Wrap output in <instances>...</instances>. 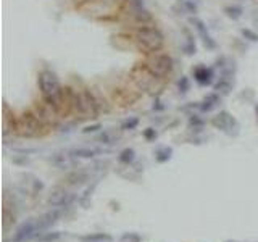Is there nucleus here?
Listing matches in <instances>:
<instances>
[{
	"mask_svg": "<svg viewBox=\"0 0 258 242\" xmlns=\"http://www.w3.org/2000/svg\"><path fill=\"white\" fill-rule=\"evenodd\" d=\"M134 42L135 47L139 49L144 55L157 54L161 52L165 47V36L158 28L155 26H140L134 34Z\"/></svg>",
	"mask_w": 258,
	"mask_h": 242,
	"instance_id": "nucleus-1",
	"label": "nucleus"
},
{
	"mask_svg": "<svg viewBox=\"0 0 258 242\" xmlns=\"http://www.w3.org/2000/svg\"><path fill=\"white\" fill-rule=\"evenodd\" d=\"M73 112H77L82 118H97L100 113L99 99L90 89L73 90Z\"/></svg>",
	"mask_w": 258,
	"mask_h": 242,
	"instance_id": "nucleus-2",
	"label": "nucleus"
},
{
	"mask_svg": "<svg viewBox=\"0 0 258 242\" xmlns=\"http://www.w3.org/2000/svg\"><path fill=\"white\" fill-rule=\"evenodd\" d=\"M47 133V126L34 112H24L16 118V134L21 137H39Z\"/></svg>",
	"mask_w": 258,
	"mask_h": 242,
	"instance_id": "nucleus-3",
	"label": "nucleus"
},
{
	"mask_svg": "<svg viewBox=\"0 0 258 242\" xmlns=\"http://www.w3.org/2000/svg\"><path fill=\"white\" fill-rule=\"evenodd\" d=\"M144 65L153 76H157L158 80H161V81L166 80V78L173 73V68H174L173 58L168 54H163V52H157V54L145 55Z\"/></svg>",
	"mask_w": 258,
	"mask_h": 242,
	"instance_id": "nucleus-4",
	"label": "nucleus"
},
{
	"mask_svg": "<svg viewBox=\"0 0 258 242\" xmlns=\"http://www.w3.org/2000/svg\"><path fill=\"white\" fill-rule=\"evenodd\" d=\"M131 80L134 81L135 86H137L139 89H142V90H150L155 82L161 81L147 70V67L144 63H140V65H137V67H134L131 70Z\"/></svg>",
	"mask_w": 258,
	"mask_h": 242,
	"instance_id": "nucleus-5",
	"label": "nucleus"
},
{
	"mask_svg": "<svg viewBox=\"0 0 258 242\" xmlns=\"http://www.w3.org/2000/svg\"><path fill=\"white\" fill-rule=\"evenodd\" d=\"M42 231L39 230L37 226V221L32 220V221H28V223H24L18 228V231L15 233V236H13V242H26L29 239H34V238H41L42 236Z\"/></svg>",
	"mask_w": 258,
	"mask_h": 242,
	"instance_id": "nucleus-6",
	"label": "nucleus"
},
{
	"mask_svg": "<svg viewBox=\"0 0 258 242\" xmlns=\"http://www.w3.org/2000/svg\"><path fill=\"white\" fill-rule=\"evenodd\" d=\"M34 113L41 118V121L45 124V126H52V124L57 123V118H60V115L57 113V110L45 100H41V102L36 103Z\"/></svg>",
	"mask_w": 258,
	"mask_h": 242,
	"instance_id": "nucleus-7",
	"label": "nucleus"
},
{
	"mask_svg": "<svg viewBox=\"0 0 258 242\" xmlns=\"http://www.w3.org/2000/svg\"><path fill=\"white\" fill-rule=\"evenodd\" d=\"M49 205L55 207V208H63V207H69L74 202V195L64 191V189H55L54 192L49 195Z\"/></svg>",
	"mask_w": 258,
	"mask_h": 242,
	"instance_id": "nucleus-8",
	"label": "nucleus"
},
{
	"mask_svg": "<svg viewBox=\"0 0 258 242\" xmlns=\"http://www.w3.org/2000/svg\"><path fill=\"white\" fill-rule=\"evenodd\" d=\"M58 218H60V210H58V208H54V210L44 213L42 217H39L36 221H37L39 230L44 233L45 230H49L52 225H55L57 221H58Z\"/></svg>",
	"mask_w": 258,
	"mask_h": 242,
	"instance_id": "nucleus-9",
	"label": "nucleus"
},
{
	"mask_svg": "<svg viewBox=\"0 0 258 242\" xmlns=\"http://www.w3.org/2000/svg\"><path fill=\"white\" fill-rule=\"evenodd\" d=\"M191 21H192V24H194V28L197 29L198 34L202 36V41H203V44L206 45V47H208V49H215L216 44H215V41L211 39V36L208 34V29H206V26H205V23L202 21V19L192 18Z\"/></svg>",
	"mask_w": 258,
	"mask_h": 242,
	"instance_id": "nucleus-10",
	"label": "nucleus"
},
{
	"mask_svg": "<svg viewBox=\"0 0 258 242\" xmlns=\"http://www.w3.org/2000/svg\"><path fill=\"white\" fill-rule=\"evenodd\" d=\"M50 161L54 163L55 166L58 168H71V166H74V163H76V157L73 154H55L54 157L50 159Z\"/></svg>",
	"mask_w": 258,
	"mask_h": 242,
	"instance_id": "nucleus-11",
	"label": "nucleus"
},
{
	"mask_svg": "<svg viewBox=\"0 0 258 242\" xmlns=\"http://www.w3.org/2000/svg\"><path fill=\"white\" fill-rule=\"evenodd\" d=\"M194 78L198 84H211L213 80V73L210 68H205V67H198L195 71H194Z\"/></svg>",
	"mask_w": 258,
	"mask_h": 242,
	"instance_id": "nucleus-12",
	"label": "nucleus"
},
{
	"mask_svg": "<svg viewBox=\"0 0 258 242\" xmlns=\"http://www.w3.org/2000/svg\"><path fill=\"white\" fill-rule=\"evenodd\" d=\"M79 241L81 242H112L113 238L105 233H94V234H89V236H82Z\"/></svg>",
	"mask_w": 258,
	"mask_h": 242,
	"instance_id": "nucleus-13",
	"label": "nucleus"
},
{
	"mask_svg": "<svg viewBox=\"0 0 258 242\" xmlns=\"http://www.w3.org/2000/svg\"><path fill=\"white\" fill-rule=\"evenodd\" d=\"M73 154L76 159H94L95 155H99L100 154V150H95V149H84V147H81V149H76V150H73Z\"/></svg>",
	"mask_w": 258,
	"mask_h": 242,
	"instance_id": "nucleus-14",
	"label": "nucleus"
},
{
	"mask_svg": "<svg viewBox=\"0 0 258 242\" xmlns=\"http://www.w3.org/2000/svg\"><path fill=\"white\" fill-rule=\"evenodd\" d=\"M213 123H215V126H219L221 129H228V128L231 126V124L234 123V120H232L231 116H229L228 113H226V112H223Z\"/></svg>",
	"mask_w": 258,
	"mask_h": 242,
	"instance_id": "nucleus-15",
	"label": "nucleus"
},
{
	"mask_svg": "<svg viewBox=\"0 0 258 242\" xmlns=\"http://www.w3.org/2000/svg\"><path fill=\"white\" fill-rule=\"evenodd\" d=\"M216 103H218V95H216V94H210V95L203 100L202 105H200V108H202L203 112H210L211 108H215Z\"/></svg>",
	"mask_w": 258,
	"mask_h": 242,
	"instance_id": "nucleus-16",
	"label": "nucleus"
},
{
	"mask_svg": "<svg viewBox=\"0 0 258 242\" xmlns=\"http://www.w3.org/2000/svg\"><path fill=\"white\" fill-rule=\"evenodd\" d=\"M62 238V233L58 231H54V233H44L41 238H39V241L41 242H55Z\"/></svg>",
	"mask_w": 258,
	"mask_h": 242,
	"instance_id": "nucleus-17",
	"label": "nucleus"
},
{
	"mask_svg": "<svg viewBox=\"0 0 258 242\" xmlns=\"http://www.w3.org/2000/svg\"><path fill=\"white\" fill-rule=\"evenodd\" d=\"M134 150L132 149H125L121 152V155H120V161H123V163H131L132 160H134Z\"/></svg>",
	"mask_w": 258,
	"mask_h": 242,
	"instance_id": "nucleus-18",
	"label": "nucleus"
},
{
	"mask_svg": "<svg viewBox=\"0 0 258 242\" xmlns=\"http://www.w3.org/2000/svg\"><path fill=\"white\" fill-rule=\"evenodd\" d=\"M86 179H87V174H84L81 171L69 176V182H71V184H82V182L86 181Z\"/></svg>",
	"mask_w": 258,
	"mask_h": 242,
	"instance_id": "nucleus-19",
	"label": "nucleus"
},
{
	"mask_svg": "<svg viewBox=\"0 0 258 242\" xmlns=\"http://www.w3.org/2000/svg\"><path fill=\"white\" fill-rule=\"evenodd\" d=\"M171 159V149H160L158 152H157V160L158 161H166V160H170Z\"/></svg>",
	"mask_w": 258,
	"mask_h": 242,
	"instance_id": "nucleus-20",
	"label": "nucleus"
},
{
	"mask_svg": "<svg viewBox=\"0 0 258 242\" xmlns=\"http://www.w3.org/2000/svg\"><path fill=\"white\" fill-rule=\"evenodd\" d=\"M224 11L228 13V16L234 18V19L242 15V8H239V6H228V8H226Z\"/></svg>",
	"mask_w": 258,
	"mask_h": 242,
	"instance_id": "nucleus-21",
	"label": "nucleus"
},
{
	"mask_svg": "<svg viewBox=\"0 0 258 242\" xmlns=\"http://www.w3.org/2000/svg\"><path fill=\"white\" fill-rule=\"evenodd\" d=\"M139 124V120L137 118H131V120H128L121 124V129H125V131H129V129H134L135 126Z\"/></svg>",
	"mask_w": 258,
	"mask_h": 242,
	"instance_id": "nucleus-22",
	"label": "nucleus"
},
{
	"mask_svg": "<svg viewBox=\"0 0 258 242\" xmlns=\"http://www.w3.org/2000/svg\"><path fill=\"white\" fill-rule=\"evenodd\" d=\"M178 86L181 92H187V90H189V80H187V78H181Z\"/></svg>",
	"mask_w": 258,
	"mask_h": 242,
	"instance_id": "nucleus-23",
	"label": "nucleus"
},
{
	"mask_svg": "<svg viewBox=\"0 0 258 242\" xmlns=\"http://www.w3.org/2000/svg\"><path fill=\"white\" fill-rule=\"evenodd\" d=\"M121 241H129V242H140V238L137 234H125V236L121 238Z\"/></svg>",
	"mask_w": 258,
	"mask_h": 242,
	"instance_id": "nucleus-24",
	"label": "nucleus"
},
{
	"mask_svg": "<svg viewBox=\"0 0 258 242\" xmlns=\"http://www.w3.org/2000/svg\"><path fill=\"white\" fill-rule=\"evenodd\" d=\"M102 126H100V124H92V126H86V128H84L82 129V133L84 134H89V133H97V131H99Z\"/></svg>",
	"mask_w": 258,
	"mask_h": 242,
	"instance_id": "nucleus-25",
	"label": "nucleus"
},
{
	"mask_svg": "<svg viewBox=\"0 0 258 242\" xmlns=\"http://www.w3.org/2000/svg\"><path fill=\"white\" fill-rule=\"evenodd\" d=\"M242 34H244V36H247V37L250 39V41H254V42L258 41V36L255 34L254 31H250V29H242Z\"/></svg>",
	"mask_w": 258,
	"mask_h": 242,
	"instance_id": "nucleus-26",
	"label": "nucleus"
},
{
	"mask_svg": "<svg viewBox=\"0 0 258 242\" xmlns=\"http://www.w3.org/2000/svg\"><path fill=\"white\" fill-rule=\"evenodd\" d=\"M100 141H102V144H112V136H110L108 133H103Z\"/></svg>",
	"mask_w": 258,
	"mask_h": 242,
	"instance_id": "nucleus-27",
	"label": "nucleus"
},
{
	"mask_svg": "<svg viewBox=\"0 0 258 242\" xmlns=\"http://www.w3.org/2000/svg\"><path fill=\"white\" fill-rule=\"evenodd\" d=\"M155 136H157V133H155V129H147L145 131V137H147V139H152V137H155Z\"/></svg>",
	"mask_w": 258,
	"mask_h": 242,
	"instance_id": "nucleus-28",
	"label": "nucleus"
},
{
	"mask_svg": "<svg viewBox=\"0 0 258 242\" xmlns=\"http://www.w3.org/2000/svg\"><path fill=\"white\" fill-rule=\"evenodd\" d=\"M257 113H258V105H257Z\"/></svg>",
	"mask_w": 258,
	"mask_h": 242,
	"instance_id": "nucleus-29",
	"label": "nucleus"
},
{
	"mask_svg": "<svg viewBox=\"0 0 258 242\" xmlns=\"http://www.w3.org/2000/svg\"><path fill=\"white\" fill-rule=\"evenodd\" d=\"M257 19H258V18H257Z\"/></svg>",
	"mask_w": 258,
	"mask_h": 242,
	"instance_id": "nucleus-30",
	"label": "nucleus"
}]
</instances>
